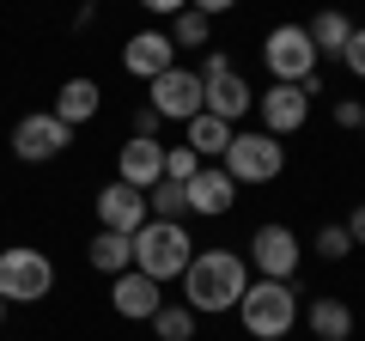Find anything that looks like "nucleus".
Instances as JSON below:
<instances>
[{"mask_svg":"<svg viewBox=\"0 0 365 341\" xmlns=\"http://www.w3.org/2000/svg\"><path fill=\"white\" fill-rule=\"evenodd\" d=\"M244 287H250V263L237 256V250H195V263L182 268V305H189L195 317L237 311Z\"/></svg>","mask_w":365,"mask_h":341,"instance_id":"f257e3e1","label":"nucleus"},{"mask_svg":"<svg viewBox=\"0 0 365 341\" xmlns=\"http://www.w3.org/2000/svg\"><path fill=\"white\" fill-rule=\"evenodd\" d=\"M237 317H244L250 341H287L299 329V292H292V280H250L237 299Z\"/></svg>","mask_w":365,"mask_h":341,"instance_id":"f03ea898","label":"nucleus"},{"mask_svg":"<svg viewBox=\"0 0 365 341\" xmlns=\"http://www.w3.org/2000/svg\"><path fill=\"white\" fill-rule=\"evenodd\" d=\"M189 263H195V238L182 232L177 220H146L140 232H134V268L153 275L158 287H165V280H182Z\"/></svg>","mask_w":365,"mask_h":341,"instance_id":"7ed1b4c3","label":"nucleus"},{"mask_svg":"<svg viewBox=\"0 0 365 341\" xmlns=\"http://www.w3.org/2000/svg\"><path fill=\"white\" fill-rule=\"evenodd\" d=\"M195 73H201V92H207V116H220V122H232V128H237V122L256 110V86L232 67V55H225V49H207V61H201Z\"/></svg>","mask_w":365,"mask_h":341,"instance_id":"20e7f679","label":"nucleus"},{"mask_svg":"<svg viewBox=\"0 0 365 341\" xmlns=\"http://www.w3.org/2000/svg\"><path fill=\"white\" fill-rule=\"evenodd\" d=\"M220 165H225V177H232L237 189L244 183H274V177L287 170V141H274V134H262V128H237Z\"/></svg>","mask_w":365,"mask_h":341,"instance_id":"39448f33","label":"nucleus"},{"mask_svg":"<svg viewBox=\"0 0 365 341\" xmlns=\"http://www.w3.org/2000/svg\"><path fill=\"white\" fill-rule=\"evenodd\" d=\"M55 292V263L37 244H6L0 250V299L6 305H37Z\"/></svg>","mask_w":365,"mask_h":341,"instance_id":"423d86ee","label":"nucleus"},{"mask_svg":"<svg viewBox=\"0 0 365 341\" xmlns=\"http://www.w3.org/2000/svg\"><path fill=\"white\" fill-rule=\"evenodd\" d=\"M244 244H250V250H244V263L256 268V280H292V275H299V263H304L299 232H292V225H280V220L256 225Z\"/></svg>","mask_w":365,"mask_h":341,"instance_id":"0eeeda50","label":"nucleus"},{"mask_svg":"<svg viewBox=\"0 0 365 341\" xmlns=\"http://www.w3.org/2000/svg\"><path fill=\"white\" fill-rule=\"evenodd\" d=\"M317 61H323V55L311 49V31L304 25H274L268 37H262V67H268V79H280V86H304V79L317 73Z\"/></svg>","mask_w":365,"mask_h":341,"instance_id":"6e6552de","label":"nucleus"},{"mask_svg":"<svg viewBox=\"0 0 365 341\" xmlns=\"http://www.w3.org/2000/svg\"><path fill=\"white\" fill-rule=\"evenodd\" d=\"M146 104L158 110V122H189L207 110V92H201L195 67H165L158 79H146Z\"/></svg>","mask_w":365,"mask_h":341,"instance_id":"1a4fd4ad","label":"nucleus"},{"mask_svg":"<svg viewBox=\"0 0 365 341\" xmlns=\"http://www.w3.org/2000/svg\"><path fill=\"white\" fill-rule=\"evenodd\" d=\"M67 146H73V128L55 110H31V116L13 122V158H25V165H49Z\"/></svg>","mask_w":365,"mask_h":341,"instance_id":"9d476101","label":"nucleus"},{"mask_svg":"<svg viewBox=\"0 0 365 341\" xmlns=\"http://www.w3.org/2000/svg\"><path fill=\"white\" fill-rule=\"evenodd\" d=\"M256 116H262V134L287 141V134H299L311 122V98H304V86H280L274 79L268 92H256Z\"/></svg>","mask_w":365,"mask_h":341,"instance_id":"9b49d317","label":"nucleus"},{"mask_svg":"<svg viewBox=\"0 0 365 341\" xmlns=\"http://www.w3.org/2000/svg\"><path fill=\"white\" fill-rule=\"evenodd\" d=\"M182 195H189V213H201V220H225L237 208V183L225 177V165H201L182 183Z\"/></svg>","mask_w":365,"mask_h":341,"instance_id":"f8f14e48","label":"nucleus"},{"mask_svg":"<svg viewBox=\"0 0 365 341\" xmlns=\"http://www.w3.org/2000/svg\"><path fill=\"white\" fill-rule=\"evenodd\" d=\"M146 220H153V213H146V195H140V189H128L122 177L98 189V225H104V232H128L134 238Z\"/></svg>","mask_w":365,"mask_h":341,"instance_id":"ddd939ff","label":"nucleus"},{"mask_svg":"<svg viewBox=\"0 0 365 341\" xmlns=\"http://www.w3.org/2000/svg\"><path fill=\"white\" fill-rule=\"evenodd\" d=\"M116 177L128 189H153L158 177H165V146L158 141H146V134H128V141H122V153H116Z\"/></svg>","mask_w":365,"mask_h":341,"instance_id":"4468645a","label":"nucleus"},{"mask_svg":"<svg viewBox=\"0 0 365 341\" xmlns=\"http://www.w3.org/2000/svg\"><path fill=\"white\" fill-rule=\"evenodd\" d=\"M122 67H128L134 79H158L165 67H177V43H170V31H134V37L122 43Z\"/></svg>","mask_w":365,"mask_h":341,"instance_id":"2eb2a0df","label":"nucleus"},{"mask_svg":"<svg viewBox=\"0 0 365 341\" xmlns=\"http://www.w3.org/2000/svg\"><path fill=\"white\" fill-rule=\"evenodd\" d=\"M158 305H165V299H158V280H153V275H140V268H128V275L110 280V311L128 317V323H153Z\"/></svg>","mask_w":365,"mask_h":341,"instance_id":"dca6fc26","label":"nucleus"},{"mask_svg":"<svg viewBox=\"0 0 365 341\" xmlns=\"http://www.w3.org/2000/svg\"><path fill=\"white\" fill-rule=\"evenodd\" d=\"M49 110L67 122V128H86V122L104 110V86H98V79H86V73H73V79H61V92H55Z\"/></svg>","mask_w":365,"mask_h":341,"instance_id":"f3484780","label":"nucleus"},{"mask_svg":"<svg viewBox=\"0 0 365 341\" xmlns=\"http://www.w3.org/2000/svg\"><path fill=\"white\" fill-rule=\"evenodd\" d=\"M232 122H220V116H207V110H201V116H189L182 122V146H189V153L201 158V165H213V158H225V146H232Z\"/></svg>","mask_w":365,"mask_h":341,"instance_id":"a211bd4d","label":"nucleus"},{"mask_svg":"<svg viewBox=\"0 0 365 341\" xmlns=\"http://www.w3.org/2000/svg\"><path fill=\"white\" fill-rule=\"evenodd\" d=\"M86 263L98 268V275H110V280L128 275V268H134V238H128V232H104V225H98V238L86 244Z\"/></svg>","mask_w":365,"mask_h":341,"instance_id":"6ab92c4d","label":"nucleus"},{"mask_svg":"<svg viewBox=\"0 0 365 341\" xmlns=\"http://www.w3.org/2000/svg\"><path fill=\"white\" fill-rule=\"evenodd\" d=\"M304 323H311L317 341H353V305L335 299V292H323V299H311Z\"/></svg>","mask_w":365,"mask_h":341,"instance_id":"aec40b11","label":"nucleus"},{"mask_svg":"<svg viewBox=\"0 0 365 341\" xmlns=\"http://www.w3.org/2000/svg\"><path fill=\"white\" fill-rule=\"evenodd\" d=\"M304 31H311V49L317 55H335V61H341V49H347V37H353V19L341 13V6H323Z\"/></svg>","mask_w":365,"mask_h":341,"instance_id":"412c9836","label":"nucleus"},{"mask_svg":"<svg viewBox=\"0 0 365 341\" xmlns=\"http://www.w3.org/2000/svg\"><path fill=\"white\" fill-rule=\"evenodd\" d=\"M146 213H153V220H189V195H182V183H165V177H158L153 189H146Z\"/></svg>","mask_w":365,"mask_h":341,"instance_id":"4be33fe9","label":"nucleus"},{"mask_svg":"<svg viewBox=\"0 0 365 341\" xmlns=\"http://www.w3.org/2000/svg\"><path fill=\"white\" fill-rule=\"evenodd\" d=\"M207 31H213V19L195 13V6H182V13L170 19V43H177V49H207Z\"/></svg>","mask_w":365,"mask_h":341,"instance_id":"5701e85b","label":"nucleus"},{"mask_svg":"<svg viewBox=\"0 0 365 341\" xmlns=\"http://www.w3.org/2000/svg\"><path fill=\"white\" fill-rule=\"evenodd\" d=\"M153 329H158V341H195V311L189 305H158Z\"/></svg>","mask_w":365,"mask_h":341,"instance_id":"b1692460","label":"nucleus"},{"mask_svg":"<svg viewBox=\"0 0 365 341\" xmlns=\"http://www.w3.org/2000/svg\"><path fill=\"white\" fill-rule=\"evenodd\" d=\"M317 256H323V263H347L353 256V238H347V225H323V232H317Z\"/></svg>","mask_w":365,"mask_h":341,"instance_id":"393cba45","label":"nucleus"},{"mask_svg":"<svg viewBox=\"0 0 365 341\" xmlns=\"http://www.w3.org/2000/svg\"><path fill=\"white\" fill-rule=\"evenodd\" d=\"M195 170H201V158L189 146H165V183H189Z\"/></svg>","mask_w":365,"mask_h":341,"instance_id":"a878e982","label":"nucleus"},{"mask_svg":"<svg viewBox=\"0 0 365 341\" xmlns=\"http://www.w3.org/2000/svg\"><path fill=\"white\" fill-rule=\"evenodd\" d=\"M341 67H347L353 79L365 86V25H353V37H347V49H341Z\"/></svg>","mask_w":365,"mask_h":341,"instance_id":"bb28decb","label":"nucleus"},{"mask_svg":"<svg viewBox=\"0 0 365 341\" xmlns=\"http://www.w3.org/2000/svg\"><path fill=\"white\" fill-rule=\"evenodd\" d=\"M335 128H365V104L359 98H341L335 104Z\"/></svg>","mask_w":365,"mask_h":341,"instance_id":"cd10ccee","label":"nucleus"},{"mask_svg":"<svg viewBox=\"0 0 365 341\" xmlns=\"http://www.w3.org/2000/svg\"><path fill=\"white\" fill-rule=\"evenodd\" d=\"M158 128H165V122H158V110H153V104H140V110H134V134L158 141Z\"/></svg>","mask_w":365,"mask_h":341,"instance_id":"c85d7f7f","label":"nucleus"},{"mask_svg":"<svg viewBox=\"0 0 365 341\" xmlns=\"http://www.w3.org/2000/svg\"><path fill=\"white\" fill-rule=\"evenodd\" d=\"M134 6H146V13H158V19H177L189 0H134Z\"/></svg>","mask_w":365,"mask_h":341,"instance_id":"c756f323","label":"nucleus"},{"mask_svg":"<svg viewBox=\"0 0 365 341\" xmlns=\"http://www.w3.org/2000/svg\"><path fill=\"white\" fill-rule=\"evenodd\" d=\"M341 225H347L353 250H365V201H359V208H353V220H341Z\"/></svg>","mask_w":365,"mask_h":341,"instance_id":"7c9ffc66","label":"nucleus"},{"mask_svg":"<svg viewBox=\"0 0 365 341\" xmlns=\"http://www.w3.org/2000/svg\"><path fill=\"white\" fill-rule=\"evenodd\" d=\"M189 6H195V13H207V19H220V13H232L237 0H189Z\"/></svg>","mask_w":365,"mask_h":341,"instance_id":"2f4dec72","label":"nucleus"},{"mask_svg":"<svg viewBox=\"0 0 365 341\" xmlns=\"http://www.w3.org/2000/svg\"><path fill=\"white\" fill-rule=\"evenodd\" d=\"M0 323H6V299H0Z\"/></svg>","mask_w":365,"mask_h":341,"instance_id":"473e14b6","label":"nucleus"},{"mask_svg":"<svg viewBox=\"0 0 365 341\" xmlns=\"http://www.w3.org/2000/svg\"><path fill=\"white\" fill-rule=\"evenodd\" d=\"M359 134H365V128H359Z\"/></svg>","mask_w":365,"mask_h":341,"instance_id":"72a5a7b5","label":"nucleus"}]
</instances>
